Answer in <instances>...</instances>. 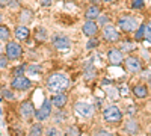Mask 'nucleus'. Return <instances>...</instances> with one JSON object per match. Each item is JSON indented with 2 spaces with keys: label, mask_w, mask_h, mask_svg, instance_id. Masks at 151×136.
<instances>
[{
  "label": "nucleus",
  "mask_w": 151,
  "mask_h": 136,
  "mask_svg": "<svg viewBox=\"0 0 151 136\" xmlns=\"http://www.w3.org/2000/svg\"><path fill=\"white\" fill-rule=\"evenodd\" d=\"M107 60L110 65H121L124 62V53L116 47H112L107 50Z\"/></svg>",
  "instance_id": "13"
},
{
  "label": "nucleus",
  "mask_w": 151,
  "mask_h": 136,
  "mask_svg": "<svg viewBox=\"0 0 151 136\" xmlns=\"http://www.w3.org/2000/svg\"><path fill=\"white\" fill-rule=\"evenodd\" d=\"M100 32V26H98V23L95 20H86L83 23V26H82V33L85 36H89V38H92V36H97Z\"/></svg>",
  "instance_id": "12"
},
{
  "label": "nucleus",
  "mask_w": 151,
  "mask_h": 136,
  "mask_svg": "<svg viewBox=\"0 0 151 136\" xmlns=\"http://www.w3.org/2000/svg\"><path fill=\"white\" fill-rule=\"evenodd\" d=\"M74 110H76V114H79L80 117L83 118H91L94 115V106L89 104V103H85V101H77L74 104Z\"/></svg>",
  "instance_id": "11"
},
{
  "label": "nucleus",
  "mask_w": 151,
  "mask_h": 136,
  "mask_svg": "<svg viewBox=\"0 0 151 136\" xmlns=\"http://www.w3.org/2000/svg\"><path fill=\"white\" fill-rule=\"evenodd\" d=\"M44 136H62V135L56 126H48L44 129Z\"/></svg>",
  "instance_id": "25"
},
{
  "label": "nucleus",
  "mask_w": 151,
  "mask_h": 136,
  "mask_svg": "<svg viewBox=\"0 0 151 136\" xmlns=\"http://www.w3.org/2000/svg\"><path fill=\"white\" fill-rule=\"evenodd\" d=\"M14 35L18 41H29L30 38V29L27 26H24V24H18L14 30Z\"/></svg>",
  "instance_id": "15"
},
{
  "label": "nucleus",
  "mask_w": 151,
  "mask_h": 136,
  "mask_svg": "<svg viewBox=\"0 0 151 136\" xmlns=\"http://www.w3.org/2000/svg\"><path fill=\"white\" fill-rule=\"evenodd\" d=\"M48 40V32L45 30V27H36L35 29V41L44 42Z\"/></svg>",
  "instance_id": "20"
},
{
  "label": "nucleus",
  "mask_w": 151,
  "mask_h": 136,
  "mask_svg": "<svg viewBox=\"0 0 151 136\" xmlns=\"http://www.w3.org/2000/svg\"><path fill=\"white\" fill-rule=\"evenodd\" d=\"M27 70V67L26 65H20V67H17L14 71H12V74H14V76H20V74H24V71Z\"/></svg>",
  "instance_id": "33"
},
{
  "label": "nucleus",
  "mask_w": 151,
  "mask_h": 136,
  "mask_svg": "<svg viewBox=\"0 0 151 136\" xmlns=\"http://www.w3.org/2000/svg\"><path fill=\"white\" fill-rule=\"evenodd\" d=\"M145 6L144 0H132V8L133 9H142Z\"/></svg>",
  "instance_id": "32"
},
{
  "label": "nucleus",
  "mask_w": 151,
  "mask_h": 136,
  "mask_svg": "<svg viewBox=\"0 0 151 136\" xmlns=\"http://www.w3.org/2000/svg\"><path fill=\"white\" fill-rule=\"evenodd\" d=\"M116 27L124 33H134V30L139 27V21L133 15H121L116 20Z\"/></svg>",
  "instance_id": "2"
},
{
  "label": "nucleus",
  "mask_w": 151,
  "mask_h": 136,
  "mask_svg": "<svg viewBox=\"0 0 151 136\" xmlns=\"http://www.w3.org/2000/svg\"><path fill=\"white\" fill-rule=\"evenodd\" d=\"M52 45L56 50H68L71 47V38L64 33H56L52 38Z\"/></svg>",
  "instance_id": "10"
},
{
  "label": "nucleus",
  "mask_w": 151,
  "mask_h": 136,
  "mask_svg": "<svg viewBox=\"0 0 151 136\" xmlns=\"http://www.w3.org/2000/svg\"><path fill=\"white\" fill-rule=\"evenodd\" d=\"M8 2H9V0H0V8L8 6Z\"/></svg>",
  "instance_id": "39"
},
{
  "label": "nucleus",
  "mask_w": 151,
  "mask_h": 136,
  "mask_svg": "<svg viewBox=\"0 0 151 136\" xmlns=\"http://www.w3.org/2000/svg\"><path fill=\"white\" fill-rule=\"evenodd\" d=\"M52 117H53V119H55L56 124H58V122H65V119H67V112H65L64 109H58V112L52 114Z\"/></svg>",
  "instance_id": "24"
},
{
  "label": "nucleus",
  "mask_w": 151,
  "mask_h": 136,
  "mask_svg": "<svg viewBox=\"0 0 151 136\" xmlns=\"http://www.w3.org/2000/svg\"><path fill=\"white\" fill-rule=\"evenodd\" d=\"M8 65H9V59L5 56V53H3V55H0V70L8 68Z\"/></svg>",
  "instance_id": "31"
},
{
  "label": "nucleus",
  "mask_w": 151,
  "mask_h": 136,
  "mask_svg": "<svg viewBox=\"0 0 151 136\" xmlns=\"http://www.w3.org/2000/svg\"><path fill=\"white\" fill-rule=\"evenodd\" d=\"M124 130H125V133H129V135H137L139 133V130H141V127H139V122H137L136 119H133V118H130V119H127L124 122Z\"/></svg>",
  "instance_id": "17"
},
{
  "label": "nucleus",
  "mask_w": 151,
  "mask_h": 136,
  "mask_svg": "<svg viewBox=\"0 0 151 136\" xmlns=\"http://www.w3.org/2000/svg\"><path fill=\"white\" fill-rule=\"evenodd\" d=\"M144 29H145V23H142L141 26L134 30V40H136V41L144 40Z\"/></svg>",
  "instance_id": "29"
},
{
  "label": "nucleus",
  "mask_w": 151,
  "mask_h": 136,
  "mask_svg": "<svg viewBox=\"0 0 151 136\" xmlns=\"http://www.w3.org/2000/svg\"><path fill=\"white\" fill-rule=\"evenodd\" d=\"M103 118L109 124H119L124 118V114L118 106H107L103 110Z\"/></svg>",
  "instance_id": "3"
},
{
  "label": "nucleus",
  "mask_w": 151,
  "mask_h": 136,
  "mask_svg": "<svg viewBox=\"0 0 151 136\" xmlns=\"http://www.w3.org/2000/svg\"><path fill=\"white\" fill-rule=\"evenodd\" d=\"M94 77H97V70L92 65H89V67L85 70V79L86 80H92Z\"/></svg>",
  "instance_id": "26"
},
{
  "label": "nucleus",
  "mask_w": 151,
  "mask_h": 136,
  "mask_svg": "<svg viewBox=\"0 0 151 136\" xmlns=\"http://www.w3.org/2000/svg\"><path fill=\"white\" fill-rule=\"evenodd\" d=\"M136 48V44L134 41H130V40H124L121 41V45H119V50L122 53H129V52H133Z\"/></svg>",
  "instance_id": "21"
},
{
  "label": "nucleus",
  "mask_w": 151,
  "mask_h": 136,
  "mask_svg": "<svg viewBox=\"0 0 151 136\" xmlns=\"http://www.w3.org/2000/svg\"><path fill=\"white\" fill-rule=\"evenodd\" d=\"M5 53V47H3V44L0 42V55H3Z\"/></svg>",
  "instance_id": "40"
},
{
  "label": "nucleus",
  "mask_w": 151,
  "mask_h": 136,
  "mask_svg": "<svg viewBox=\"0 0 151 136\" xmlns=\"http://www.w3.org/2000/svg\"><path fill=\"white\" fill-rule=\"evenodd\" d=\"M100 14H101V8H100V5H91L89 8H88L85 11V18L86 20H97L100 17Z\"/></svg>",
  "instance_id": "18"
},
{
  "label": "nucleus",
  "mask_w": 151,
  "mask_h": 136,
  "mask_svg": "<svg viewBox=\"0 0 151 136\" xmlns=\"http://www.w3.org/2000/svg\"><path fill=\"white\" fill-rule=\"evenodd\" d=\"M98 44H100L98 38H95V36H92V38H91L89 41L86 42V48H88V50H92V48H95V47H97Z\"/></svg>",
  "instance_id": "30"
},
{
  "label": "nucleus",
  "mask_w": 151,
  "mask_h": 136,
  "mask_svg": "<svg viewBox=\"0 0 151 136\" xmlns=\"http://www.w3.org/2000/svg\"><path fill=\"white\" fill-rule=\"evenodd\" d=\"M45 86L48 92L58 94V92H65L70 86V79L64 73H52L45 80Z\"/></svg>",
  "instance_id": "1"
},
{
  "label": "nucleus",
  "mask_w": 151,
  "mask_h": 136,
  "mask_svg": "<svg viewBox=\"0 0 151 136\" xmlns=\"http://www.w3.org/2000/svg\"><path fill=\"white\" fill-rule=\"evenodd\" d=\"M52 114H53V104H52V100H48V98H45V100L42 101L41 107L35 110V118L36 121H47L48 118H52Z\"/></svg>",
  "instance_id": "6"
},
{
  "label": "nucleus",
  "mask_w": 151,
  "mask_h": 136,
  "mask_svg": "<svg viewBox=\"0 0 151 136\" xmlns=\"http://www.w3.org/2000/svg\"><path fill=\"white\" fill-rule=\"evenodd\" d=\"M144 41L151 44V21L145 23V29H144Z\"/></svg>",
  "instance_id": "28"
},
{
  "label": "nucleus",
  "mask_w": 151,
  "mask_h": 136,
  "mask_svg": "<svg viewBox=\"0 0 151 136\" xmlns=\"http://www.w3.org/2000/svg\"><path fill=\"white\" fill-rule=\"evenodd\" d=\"M29 136H44V127L41 126V122H40V121L30 126Z\"/></svg>",
  "instance_id": "22"
},
{
  "label": "nucleus",
  "mask_w": 151,
  "mask_h": 136,
  "mask_svg": "<svg viewBox=\"0 0 151 136\" xmlns=\"http://www.w3.org/2000/svg\"><path fill=\"white\" fill-rule=\"evenodd\" d=\"M2 20H3V15H2V14H0V24H2Z\"/></svg>",
  "instance_id": "43"
},
{
  "label": "nucleus",
  "mask_w": 151,
  "mask_h": 136,
  "mask_svg": "<svg viewBox=\"0 0 151 136\" xmlns=\"http://www.w3.org/2000/svg\"><path fill=\"white\" fill-rule=\"evenodd\" d=\"M101 36H103V40L109 44L119 42V40H121V33H119L118 27L113 26V24H104L103 29H101Z\"/></svg>",
  "instance_id": "5"
},
{
  "label": "nucleus",
  "mask_w": 151,
  "mask_h": 136,
  "mask_svg": "<svg viewBox=\"0 0 151 136\" xmlns=\"http://www.w3.org/2000/svg\"><path fill=\"white\" fill-rule=\"evenodd\" d=\"M2 94H3L5 98H8V100H14V97H15L14 92H12V89H3Z\"/></svg>",
  "instance_id": "34"
},
{
  "label": "nucleus",
  "mask_w": 151,
  "mask_h": 136,
  "mask_svg": "<svg viewBox=\"0 0 151 136\" xmlns=\"http://www.w3.org/2000/svg\"><path fill=\"white\" fill-rule=\"evenodd\" d=\"M33 11L29 9V8H23L20 11V14H18V23L20 24H24V26H27V24H30L33 21Z\"/></svg>",
  "instance_id": "16"
},
{
  "label": "nucleus",
  "mask_w": 151,
  "mask_h": 136,
  "mask_svg": "<svg viewBox=\"0 0 151 136\" xmlns=\"http://www.w3.org/2000/svg\"><path fill=\"white\" fill-rule=\"evenodd\" d=\"M50 100H52V104L56 109H64L68 103V95L65 92H58V94H53V97Z\"/></svg>",
  "instance_id": "14"
},
{
  "label": "nucleus",
  "mask_w": 151,
  "mask_h": 136,
  "mask_svg": "<svg viewBox=\"0 0 151 136\" xmlns=\"http://www.w3.org/2000/svg\"><path fill=\"white\" fill-rule=\"evenodd\" d=\"M148 89H151V77H150V80H148Z\"/></svg>",
  "instance_id": "42"
},
{
  "label": "nucleus",
  "mask_w": 151,
  "mask_h": 136,
  "mask_svg": "<svg viewBox=\"0 0 151 136\" xmlns=\"http://www.w3.org/2000/svg\"><path fill=\"white\" fill-rule=\"evenodd\" d=\"M124 67L130 74H137V73L142 71L144 64H142V60L137 56H127L124 59Z\"/></svg>",
  "instance_id": "8"
},
{
  "label": "nucleus",
  "mask_w": 151,
  "mask_h": 136,
  "mask_svg": "<svg viewBox=\"0 0 151 136\" xmlns=\"http://www.w3.org/2000/svg\"><path fill=\"white\" fill-rule=\"evenodd\" d=\"M23 47L18 44V42H15V41H8L6 42V45H5V56L9 59V62L12 60H18V59H21L23 58Z\"/></svg>",
  "instance_id": "4"
},
{
  "label": "nucleus",
  "mask_w": 151,
  "mask_h": 136,
  "mask_svg": "<svg viewBox=\"0 0 151 136\" xmlns=\"http://www.w3.org/2000/svg\"><path fill=\"white\" fill-rule=\"evenodd\" d=\"M30 88H32V80L26 77L24 74L14 76V79L11 82V89L14 91H29Z\"/></svg>",
  "instance_id": "7"
},
{
  "label": "nucleus",
  "mask_w": 151,
  "mask_h": 136,
  "mask_svg": "<svg viewBox=\"0 0 151 136\" xmlns=\"http://www.w3.org/2000/svg\"><path fill=\"white\" fill-rule=\"evenodd\" d=\"M27 71H30V73H41V67L40 65H29Z\"/></svg>",
  "instance_id": "35"
},
{
  "label": "nucleus",
  "mask_w": 151,
  "mask_h": 136,
  "mask_svg": "<svg viewBox=\"0 0 151 136\" xmlns=\"http://www.w3.org/2000/svg\"><path fill=\"white\" fill-rule=\"evenodd\" d=\"M103 2H112V0H103Z\"/></svg>",
  "instance_id": "44"
},
{
  "label": "nucleus",
  "mask_w": 151,
  "mask_h": 136,
  "mask_svg": "<svg viewBox=\"0 0 151 136\" xmlns=\"http://www.w3.org/2000/svg\"><path fill=\"white\" fill-rule=\"evenodd\" d=\"M8 6H9V8H17V6H18V0H9Z\"/></svg>",
  "instance_id": "38"
},
{
  "label": "nucleus",
  "mask_w": 151,
  "mask_h": 136,
  "mask_svg": "<svg viewBox=\"0 0 151 136\" xmlns=\"http://www.w3.org/2000/svg\"><path fill=\"white\" fill-rule=\"evenodd\" d=\"M94 136H113V135L109 133V132H106V130H97L94 133Z\"/></svg>",
  "instance_id": "36"
},
{
  "label": "nucleus",
  "mask_w": 151,
  "mask_h": 136,
  "mask_svg": "<svg viewBox=\"0 0 151 136\" xmlns=\"http://www.w3.org/2000/svg\"><path fill=\"white\" fill-rule=\"evenodd\" d=\"M41 5L45 6V8H50L53 5V0H41Z\"/></svg>",
  "instance_id": "37"
},
{
  "label": "nucleus",
  "mask_w": 151,
  "mask_h": 136,
  "mask_svg": "<svg viewBox=\"0 0 151 136\" xmlns=\"http://www.w3.org/2000/svg\"><path fill=\"white\" fill-rule=\"evenodd\" d=\"M65 136H80V130L77 126H68L65 129Z\"/></svg>",
  "instance_id": "27"
},
{
  "label": "nucleus",
  "mask_w": 151,
  "mask_h": 136,
  "mask_svg": "<svg viewBox=\"0 0 151 136\" xmlns=\"http://www.w3.org/2000/svg\"><path fill=\"white\" fill-rule=\"evenodd\" d=\"M18 114H20V117H21L24 121L33 119V118H35V107H33L32 101H30V100L21 101L20 106H18Z\"/></svg>",
  "instance_id": "9"
},
{
  "label": "nucleus",
  "mask_w": 151,
  "mask_h": 136,
  "mask_svg": "<svg viewBox=\"0 0 151 136\" xmlns=\"http://www.w3.org/2000/svg\"><path fill=\"white\" fill-rule=\"evenodd\" d=\"M91 3H94V5H98V3H100V0H91Z\"/></svg>",
  "instance_id": "41"
},
{
  "label": "nucleus",
  "mask_w": 151,
  "mask_h": 136,
  "mask_svg": "<svg viewBox=\"0 0 151 136\" xmlns=\"http://www.w3.org/2000/svg\"><path fill=\"white\" fill-rule=\"evenodd\" d=\"M133 95L137 98H147L148 97V86L147 85H136L133 88Z\"/></svg>",
  "instance_id": "19"
},
{
  "label": "nucleus",
  "mask_w": 151,
  "mask_h": 136,
  "mask_svg": "<svg viewBox=\"0 0 151 136\" xmlns=\"http://www.w3.org/2000/svg\"><path fill=\"white\" fill-rule=\"evenodd\" d=\"M11 38V30L5 24H0V42H6Z\"/></svg>",
  "instance_id": "23"
}]
</instances>
